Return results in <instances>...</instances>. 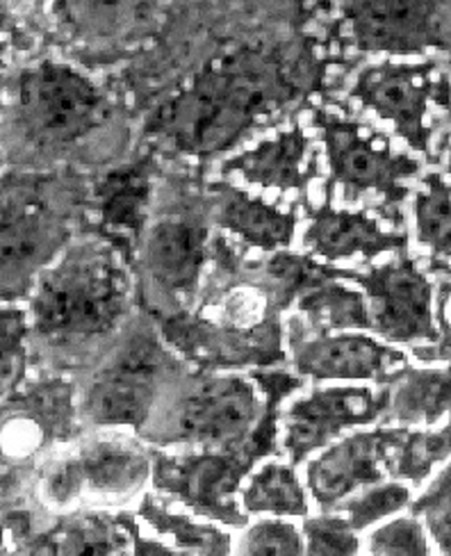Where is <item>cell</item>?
<instances>
[{
    "label": "cell",
    "instance_id": "6da1fadb",
    "mask_svg": "<svg viewBox=\"0 0 451 556\" xmlns=\"http://www.w3.org/2000/svg\"><path fill=\"white\" fill-rule=\"evenodd\" d=\"M292 94L280 66L260 55L233 58L212 68L167 117L187 149L215 151L230 144L260 114H270Z\"/></svg>",
    "mask_w": 451,
    "mask_h": 556
},
{
    "label": "cell",
    "instance_id": "7a4b0ae2",
    "mask_svg": "<svg viewBox=\"0 0 451 556\" xmlns=\"http://www.w3.org/2000/svg\"><path fill=\"white\" fill-rule=\"evenodd\" d=\"M126 286L103 258L64 263L41 281L33 301L35 329L43 338H89L108 333L124 313Z\"/></svg>",
    "mask_w": 451,
    "mask_h": 556
},
{
    "label": "cell",
    "instance_id": "3957f363",
    "mask_svg": "<svg viewBox=\"0 0 451 556\" xmlns=\"http://www.w3.org/2000/svg\"><path fill=\"white\" fill-rule=\"evenodd\" d=\"M16 119L30 142L68 144L101 122V97L83 76L58 64H41L18 83Z\"/></svg>",
    "mask_w": 451,
    "mask_h": 556
},
{
    "label": "cell",
    "instance_id": "277c9868",
    "mask_svg": "<svg viewBox=\"0 0 451 556\" xmlns=\"http://www.w3.org/2000/svg\"><path fill=\"white\" fill-rule=\"evenodd\" d=\"M167 372V354L147 338L133 340L89 386L83 413L99 427L147 425Z\"/></svg>",
    "mask_w": 451,
    "mask_h": 556
},
{
    "label": "cell",
    "instance_id": "5b68a950",
    "mask_svg": "<svg viewBox=\"0 0 451 556\" xmlns=\"http://www.w3.org/2000/svg\"><path fill=\"white\" fill-rule=\"evenodd\" d=\"M260 413L258 395L249 381L208 379L189 388L174 404L167 440L197 445H230L242 440Z\"/></svg>",
    "mask_w": 451,
    "mask_h": 556
},
{
    "label": "cell",
    "instance_id": "8992f818",
    "mask_svg": "<svg viewBox=\"0 0 451 556\" xmlns=\"http://www.w3.org/2000/svg\"><path fill=\"white\" fill-rule=\"evenodd\" d=\"M251 460L240 454H201L180 458H160L155 485L183 500L192 511L215 518L230 527H245L247 516L233 502Z\"/></svg>",
    "mask_w": 451,
    "mask_h": 556
},
{
    "label": "cell",
    "instance_id": "52a82bcc",
    "mask_svg": "<svg viewBox=\"0 0 451 556\" xmlns=\"http://www.w3.org/2000/svg\"><path fill=\"white\" fill-rule=\"evenodd\" d=\"M355 97H361L363 103L374 108L384 119L394 122L413 147L424 149L429 137V126H426L429 108L434 101L447 103V83L431 64H384L363 76L361 85L355 87Z\"/></svg>",
    "mask_w": 451,
    "mask_h": 556
},
{
    "label": "cell",
    "instance_id": "ba28073f",
    "mask_svg": "<svg viewBox=\"0 0 451 556\" xmlns=\"http://www.w3.org/2000/svg\"><path fill=\"white\" fill-rule=\"evenodd\" d=\"M401 433L403 429L353 433L315 458L308 466V489L322 511H334L353 491L381 481Z\"/></svg>",
    "mask_w": 451,
    "mask_h": 556
},
{
    "label": "cell",
    "instance_id": "9c48e42d",
    "mask_svg": "<svg viewBox=\"0 0 451 556\" xmlns=\"http://www.w3.org/2000/svg\"><path fill=\"white\" fill-rule=\"evenodd\" d=\"M390 395L374 397L367 388H328L315 390L311 397L297 402L285 417V450L292 463H299L311 452L322 450L344 427L367 425L376 420Z\"/></svg>",
    "mask_w": 451,
    "mask_h": 556
},
{
    "label": "cell",
    "instance_id": "30bf717a",
    "mask_svg": "<svg viewBox=\"0 0 451 556\" xmlns=\"http://www.w3.org/2000/svg\"><path fill=\"white\" fill-rule=\"evenodd\" d=\"M369 321L376 333L392 342L436 340L431 288L413 265L376 271L369 281Z\"/></svg>",
    "mask_w": 451,
    "mask_h": 556
},
{
    "label": "cell",
    "instance_id": "8fae6325",
    "mask_svg": "<svg viewBox=\"0 0 451 556\" xmlns=\"http://www.w3.org/2000/svg\"><path fill=\"white\" fill-rule=\"evenodd\" d=\"M149 477L147 454L116 440H97L80 450L76 460L64 463L49 481L55 504H68L87 483L103 495H130Z\"/></svg>",
    "mask_w": 451,
    "mask_h": 556
},
{
    "label": "cell",
    "instance_id": "7c38bea8",
    "mask_svg": "<svg viewBox=\"0 0 451 556\" xmlns=\"http://www.w3.org/2000/svg\"><path fill=\"white\" fill-rule=\"evenodd\" d=\"M60 244V228L41 211H14L0 219V301L26 294Z\"/></svg>",
    "mask_w": 451,
    "mask_h": 556
},
{
    "label": "cell",
    "instance_id": "4fadbf2b",
    "mask_svg": "<svg viewBox=\"0 0 451 556\" xmlns=\"http://www.w3.org/2000/svg\"><path fill=\"white\" fill-rule=\"evenodd\" d=\"M295 363L313 379H378L403 363V354L367 336H338L297 344Z\"/></svg>",
    "mask_w": 451,
    "mask_h": 556
},
{
    "label": "cell",
    "instance_id": "5bb4252c",
    "mask_svg": "<svg viewBox=\"0 0 451 556\" xmlns=\"http://www.w3.org/2000/svg\"><path fill=\"white\" fill-rule=\"evenodd\" d=\"M436 5L429 3H361L349 10L353 30L365 49L419 51L434 41Z\"/></svg>",
    "mask_w": 451,
    "mask_h": 556
},
{
    "label": "cell",
    "instance_id": "9a60e30c",
    "mask_svg": "<svg viewBox=\"0 0 451 556\" xmlns=\"http://www.w3.org/2000/svg\"><path fill=\"white\" fill-rule=\"evenodd\" d=\"M328 142L338 176L355 188H392L399 176L415 172V162L392 157L381 135L361 137L351 126H334Z\"/></svg>",
    "mask_w": 451,
    "mask_h": 556
},
{
    "label": "cell",
    "instance_id": "2e32d148",
    "mask_svg": "<svg viewBox=\"0 0 451 556\" xmlns=\"http://www.w3.org/2000/svg\"><path fill=\"white\" fill-rule=\"evenodd\" d=\"M203 256V230L183 222L160 224L149 242V263L162 286H192Z\"/></svg>",
    "mask_w": 451,
    "mask_h": 556
},
{
    "label": "cell",
    "instance_id": "e0dca14e",
    "mask_svg": "<svg viewBox=\"0 0 451 556\" xmlns=\"http://www.w3.org/2000/svg\"><path fill=\"white\" fill-rule=\"evenodd\" d=\"M60 556H133L130 536L116 518L87 514L55 527Z\"/></svg>",
    "mask_w": 451,
    "mask_h": 556
},
{
    "label": "cell",
    "instance_id": "ac0fdd59",
    "mask_svg": "<svg viewBox=\"0 0 451 556\" xmlns=\"http://www.w3.org/2000/svg\"><path fill=\"white\" fill-rule=\"evenodd\" d=\"M447 408H451V369L411 372L392 395V413L406 425H434Z\"/></svg>",
    "mask_w": 451,
    "mask_h": 556
},
{
    "label": "cell",
    "instance_id": "d6986e66",
    "mask_svg": "<svg viewBox=\"0 0 451 556\" xmlns=\"http://www.w3.org/2000/svg\"><path fill=\"white\" fill-rule=\"evenodd\" d=\"M247 514H272V516H305L308 504L301 483L290 466L267 463L253 475L249 489L242 495Z\"/></svg>",
    "mask_w": 451,
    "mask_h": 556
},
{
    "label": "cell",
    "instance_id": "ffe728a7",
    "mask_svg": "<svg viewBox=\"0 0 451 556\" xmlns=\"http://www.w3.org/2000/svg\"><path fill=\"white\" fill-rule=\"evenodd\" d=\"M139 516L145 518L158 534L172 536L176 547L195 556H230L233 541L226 531H220L212 525H199L185 516L170 514L167 508L155 504L153 497L145 500L139 508Z\"/></svg>",
    "mask_w": 451,
    "mask_h": 556
},
{
    "label": "cell",
    "instance_id": "44dd1931",
    "mask_svg": "<svg viewBox=\"0 0 451 556\" xmlns=\"http://www.w3.org/2000/svg\"><path fill=\"white\" fill-rule=\"evenodd\" d=\"M451 456V422L440 431H403L388 460V472L409 479L415 485L429 475L440 460Z\"/></svg>",
    "mask_w": 451,
    "mask_h": 556
},
{
    "label": "cell",
    "instance_id": "7402d4cb",
    "mask_svg": "<svg viewBox=\"0 0 451 556\" xmlns=\"http://www.w3.org/2000/svg\"><path fill=\"white\" fill-rule=\"evenodd\" d=\"M313 242L322 253H328V256H347V253H353L355 249L378 251L392 242L397 244L403 240L381 233L378 226L367 222L365 217L330 215L313 228Z\"/></svg>",
    "mask_w": 451,
    "mask_h": 556
},
{
    "label": "cell",
    "instance_id": "603a6c76",
    "mask_svg": "<svg viewBox=\"0 0 451 556\" xmlns=\"http://www.w3.org/2000/svg\"><path fill=\"white\" fill-rule=\"evenodd\" d=\"M301 308L320 329H372L363 296L344 288H328L305 296Z\"/></svg>",
    "mask_w": 451,
    "mask_h": 556
},
{
    "label": "cell",
    "instance_id": "cb8c5ba5",
    "mask_svg": "<svg viewBox=\"0 0 451 556\" xmlns=\"http://www.w3.org/2000/svg\"><path fill=\"white\" fill-rule=\"evenodd\" d=\"M226 222L237 233L265 247L288 242L292 236V217H283L274 213L272 207L258 201H249L245 197L230 199V203L226 205Z\"/></svg>",
    "mask_w": 451,
    "mask_h": 556
},
{
    "label": "cell",
    "instance_id": "d4e9b609",
    "mask_svg": "<svg viewBox=\"0 0 451 556\" xmlns=\"http://www.w3.org/2000/svg\"><path fill=\"white\" fill-rule=\"evenodd\" d=\"M305 142L299 135H288L278 142L263 144L258 151L235 160L230 167L260 182H288L292 176H297V162Z\"/></svg>",
    "mask_w": 451,
    "mask_h": 556
},
{
    "label": "cell",
    "instance_id": "484cf974",
    "mask_svg": "<svg viewBox=\"0 0 451 556\" xmlns=\"http://www.w3.org/2000/svg\"><path fill=\"white\" fill-rule=\"evenodd\" d=\"M417 236L438 253H451V188L440 178L426 180L417 197Z\"/></svg>",
    "mask_w": 451,
    "mask_h": 556
},
{
    "label": "cell",
    "instance_id": "4316f807",
    "mask_svg": "<svg viewBox=\"0 0 451 556\" xmlns=\"http://www.w3.org/2000/svg\"><path fill=\"white\" fill-rule=\"evenodd\" d=\"M235 556H305V543L292 522L263 520L245 531Z\"/></svg>",
    "mask_w": 451,
    "mask_h": 556
},
{
    "label": "cell",
    "instance_id": "83f0119b",
    "mask_svg": "<svg viewBox=\"0 0 451 556\" xmlns=\"http://www.w3.org/2000/svg\"><path fill=\"white\" fill-rule=\"evenodd\" d=\"M411 491L401 483H386L376 485V489L365 491L361 497H353L344 504H338V511H344L349 518V527L359 534V531L367 529L369 525L384 520L388 516H394L403 506H409Z\"/></svg>",
    "mask_w": 451,
    "mask_h": 556
},
{
    "label": "cell",
    "instance_id": "f1b7e54d",
    "mask_svg": "<svg viewBox=\"0 0 451 556\" xmlns=\"http://www.w3.org/2000/svg\"><path fill=\"white\" fill-rule=\"evenodd\" d=\"M372 556H434L429 534L424 525L413 518H397L372 531L369 536Z\"/></svg>",
    "mask_w": 451,
    "mask_h": 556
},
{
    "label": "cell",
    "instance_id": "f546056e",
    "mask_svg": "<svg viewBox=\"0 0 451 556\" xmlns=\"http://www.w3.org/2000/svg\"><path fill=\"white\" fill-rule=\"evenodd\" d=\"M413 514L424 518L426 534H431L442 556H451V466L413 504Z\"/></svg>",
    "mask_w": 451,
    "mask_h": 556
},
{
    "label": "cell",
    "instance_id": "4dcf8cb0",
    "mask_svg": "<svg viewBox=\"0 0 451 556\" xmlns=\"http://www.w3.org/2000/svg\"><path fill=\"white\" fill-rule=\"evenodd\" d=\"M305 556H355L361 541L347 520L338 516H320L303 522Z\"/></svg>",
    "mask_w": 451,
    "mask_h": 556
},
{
    "label": "cell",
    "instance_id": "1f68e13d",
    "mask_svg": "<svg viewBox=\"0 0 451 556\" xmlns=\"http://www.w3.org/2000/svg\"><path fill=\"white\" fill-rule=\"evenodd\" d=\"M26 324L16 311H0V400L18 386L26 372V350H23Z\"/></svg>",
    "mask_w": 451,
    "mask_h": 556
},
{
    "label": "cell",
    "instance_id": "d6a6232c",
    "mask_svg": "<svg viewBox=\"0 0 451 556\" xmlns=\"http://www.w3.org/2000/svg\"><path fill=\"white\" fill-rule=\"evenodd\" d=\"M116 522L122 525L126 534L130 536L133 556H195V554H189V552H183V549L164 545L160 541H151L147 536H141L137 525L133 522V516H128V514L116 516Z\"/></svg>",
    "mask_w": 451,
    "mask_h": 556
},
{
    "label": "cell",
    "instance_id": "836d02e7",
    "mask_svg": "<svg viewBox=\"0 0 451 556\" xmlns=\"http://www.w3.org/2000/svg\"><path fill=\"white\" fill-rule=\"evenodd\" d=\"M10 556H60L55 529L51 531V534L30 536L26 541L18 539V547Z\"/></svg>",
    "mask_w": 451,
    "mask_h": 556
},
{
    "label": "cell",
    "instance_id": "e575fe53",
    "mask_svg": "<svg viewBox=\"0 0 451 556\" xmlns=\"http://www.w3.org/2000/svg\"><path fill=\"white\" fill-rule=\"evenodd\" d=\"M5 554V536H3V527H0V556Z\"/></svg>",
    "mask_w": 451,
    "mask_h": 556
}]
</instances>
